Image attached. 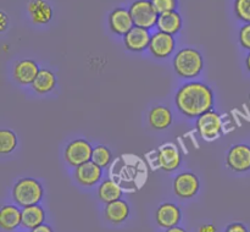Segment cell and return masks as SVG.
Masks as SVG:
<instances>
[{
    "instance_id": "7402d4cb",
    "label": "cell",
    "mask_w": 250,
    "mask_h": 232,
    "mask_svg": "<svg viewBox=\"0 0 250 232\" xmlns=\"http://www.w3.org/2000/svg\"><path fill=\"white\" fill-rule=\"evenodd\" d=\"M56 85V76L49 68H41L36 80L32 83V87L39 94H45L51 92Z\"/></svg>"
},
{
    "instance_id": "5bb4252c",
    "label": "cell",
    "mask_w": 250,
    "mask_h": 232,
    "mask_svg": "<svg viewBox=\"0 0 250 232\" xmlns=\"http://www.w3.org/2000/svg\"><path fill=\"white\" fill-rule=\"evenodd\" d=\"M39 66L32 59L20 60L14 67V78L20 84H32L39 72Z\"/></svg>"
},
{
    "instance_id": "7a4b0ae2",
    "label": "cell",
    "mask_w": 250,
    "mask_h": 232,
    "mask_svg": "<svg viewBox=\"0 0 250 232\" xmlns=\"http://www.w3.org/2000/svg\"><path fill=\"white\" fill-rule=\"evenodd\" d=\"M204 67L203 56L197 49L183 48L173 59L175 72L182 78H195Z\"/></svg>"
},
{
    "instance_id": "d6a6232c",
    "label": "cell",
    "mask_w": 250,
    "mask_h": 232,
    "mask_svg": "<svg viewBox=\"0 0 250 232\" xmlns=\"http://www.w3.org/2000/svg\"><path fill=\"white\" fill-rule=\"evenodd\" d=\"M166 232H186V230H183L182 227L173 226L171 229H166Z\"/></svg>"
},
{
    "instance_id": "2e32d148",
    "label": "cell",
    "mask_w": 250,
    "mask_h": 232,
    "mask_svg": "<svg viewBox=\"0 0 250 232\" xmlns=\"http://www.w3.org/2000/svg\"><path fill=\"white\" fill-rule=\"evenodd\" d=\"M27 11L32 22L37 24H46L53 19V9L45 0H31L27 5Z\"/></svg>"
},
{
    "instance_id": "ba28073f",
    "label": "cell",
    "mask_w": 250,
    "mask_h": 232,
    "mask_svg": "<svg viewBox=\"0 0 250 232\" xmlns=\"http://www.w3.org/2000/svg\"><path fill=\"white\" fill-rule=\"evenodd\" d=\"M226 164L236 172H246L250 170V147L247 144H237L232 147L227 153Z\"/></svg>"
},
{
    "instance_id": "d4e9b609",
    "label": "cell",
    "mask_w": 250,
    "mask_h": 232,
    "mask_svg": "<svg viewBox=\"0 0 250 232\" xmlns=\"http://www.w3.org/2000/svg\"><path fill=\"white\" fill-rule=\"evenodd\" d=\"M112 160V154L110 149L105 146H97L93 148L92 161H94L100 168H106Z\"/></svg>"
},
{
    "instance_id": "52a82bcc",
    "label": "cell",
    "mask_w": 250,
    "mask_h": 232,
    "mask_svg": "<svg viewBox=\"0 0 250 232\" xmlns=\"http://www.w3.org/2000/svg\"><path fill=\"white\" fill-rule=\"evenodd\" d=\"M176 46V41L172 34L158 31L151 34L149 50L156 59H166L173 53Z\"/></svg>"
},
{
    "instance_id": "f546056e",
    "label": "cell",
    "mask_w": 250,
    "mask_h": 232,
    "mask_svg": "<svg viewBox=\"0 0 250 232\" xmlns=\"http://www.w3.org/2000/svg\"><path fill=\"white\" fill-rule=\"evenodd\" d=\"M7 23H9V17L4 11H0V31L4 32L7 28Z\"/></svg>"
},
{
    "instance_id": "e0dca14e",
    "label": "cell",
    "mask_w": 250,
    "mask_h": 232,
    "mask_svg": "<svg viewBox=\"0 0 250 232\" xmlns=\"http://www.w3.org/2000/svg\"><path fill=\"white\" fill-rule=\"evenodd\" d=\"M182 16L180 15L178 11H168V12H164V14L159 15V20H158V31L165 32L167 34H177L178 32L181 31L182 28Z\"/></svg>"
},
{
    "instance_id": "9a60e30c",
    "label": "cell",
    "mask_w": 250,
    "mask_h": 232,
    "mask_svg": "<svg viewBox=\"0 0 250 232\" xmlns=\"http://www.w3.org/2000/svg\"><path fill=\"white\" fill-rule=\"evenodd\" d=\"M156 222L159 226L164 229H171L173 226H177L181 220V210L177 205L172 203H165L161 204L156 210Z\"/></svg>"
},
{
    "instance_id": "44dd1931",
    "label": "cell",
    "mask_w": 250,
    "mask_h": 232,
    "mask_svg": "<svg viewBox=\"0 0 250 232\" xmlns=\"http://www.w3.org/2000/svg\"><path fill=\"white\" fill-rule=\"evenodd\" d=\"M129 215V207L125 200L119 199L107 203L105 208V216L112 224H121Z\"/></svg>"
},
{
    "instance_id": "7c38bea8",
    "label": "cell",
    "mask_w": 250,
    "mask_h": 232,
    "mask_svg": "<svg viewBox=\"0 0 250 232\" xmlns=\"http://www.w3.org/2000/svg\"><path fill=\"white\" fill-rule=\"evenodd\" d=\"M181 161H182V156L175 144H163L159 148L158 164L160 169H163L166 172H171L180 168Z\"/></svg>"
},
{
    "instance_id": "ac0fdd59",
    "label": "cell",
    "mask_w": 250,
    "mask_h": 232,
    "mask_svg": "<svg viewBox=\"0 0 250 232\" xmlns=\"http://www.w3.org/2000/svg\"><path fill=\"white\" fill-rule=\"evenodd\" d=\"M148 121L153 128L165 129L172 124V112L167 106L159 105L149 111Z\"/></svg>"
},
{
    "instance_id": "8992f818",
    "label": "cell",
    "mask_w": 250,
    "mask_h": 232,
    "mask_svg": "<svg viewBox=\"0 0 250 232\" xmlns=\"http://www.w3.org/2000/svg\"><path fill=\"white\" fill-rule=\"evenodd\" d=\"M93 147L89 142L84 139H75L71 143L67 144L65 149V159L71 166L82 165L87 161L92 160Z\"/></svg>"
},
{
    "instance_id": "d6986e66",
    "label": "cell",
    "mask_w": 250,
    "mask_h": 232,
    "mask_svg": "<svg viewBox=\"0 0 250 232\" xmlns=\"http://www.w3.org/2000/svg\"><path fill=\"white\" fill-rule=\"evenodd\" d=\"M22 225V211L15 205H4L0 209V226L6 231H12Z\"/></svg>"
},
{
    "instance_id": "83f0119b",
    "label": "cell",
    "mask_w": 250,
    "mask_h": 232,
    "mask_svg": "<svg viewBox=\"0 0 250 232\" xmlns=\"http://www.w3.org/2000/svg\"><path fill=\"white\" fill-rule=\"evenodd\" d=\"M239 43L250 51V23H244L239 29Z\"/></svg>"
},
{
    "instance_id": "cb8c5ba5",
    "label": "cell",
    "mask_w": 250,
    "mask_h": 232,
    "mask_svg": "<svg viewBox=\"0 0 250 232\" xmlns=\"http://www.w3.org/2000/svg\"><path fill=\"white\" fill-rule=\"evenodd\" d=\"M17 147V137L12 131L2 128L0 131V153L9 154Z\"/></svg>"
},
{
    "instance_id": "277c9868",
    "label": "cell",
    "mask_w": 250,
    "mask_h": 232,
    "mask_svg": "<svg viewBox=\"0 0 250 232\" xmlns=\"http://www.w3.org/2000/svg\"><path fill=\"white\" fill-rule=\"evenodd\" d=\"M131 16L133 19L134 26L146 29L156 27L159 20V12L154 7L150 0H134L128 7Z\"/></svg>"
},
{
    "instance_id": "5b68a950",
    "label": "cell",
    "mask_w": 250,
    "mask_h": 232,
    "mask_svg": "<svg viewBox=\"0 0 250 232\" xmlns=\"http://www.w3.org/2000/svg\"><path fill=\"white\" fill-rule=\"evenodd\" d=\"M195 128L198 133L205 141H214L222 132V120L220 114L214 110L205 112L197 117Z\"/></svg>"
},
{
    "instance_id": "9c48e42d",
    "label": "cell",
    "mask_w": 250,
    "mask_h": 232,
    "mask_svg": "<svg viewBox=\"0 0 250 232\" xmlns=\"http://www.w3.org/2000/svg\"><path fill=\"white\" fill-rule=\"evenodd\" d=\"M107 22L112 33L117 36H125L134 27L131 12L125 7H116L112 10L107 17Z\"/></svg>"
},
{
    "instance_id": "3957f363",
    "label": "cell",
    "mask_w": 250,
    "mask_h": 232,
    "mask_svg": "<svg viewBox=\"0 0 250 232\" xmlns=\"http://www.w3.org/2000/svg\"><path fill=\"white\" fill-rule=\"evenodd\" d=\"M43 193L41 182L31 177L21 178L12 188V198L22 208L38 204L43 198Z\"/></svg>"
},
{
    "instance_id": "6da1fadb",
    "label": "cell",
    "mask_w": 250,
    "mask_h": 232,
    "mask_svg": "<svg viewBox=\"0 0 250 232\" xmlns=\"http://www.w3.org/2000/svg\"><path fill=\"white\" fill-rule=\"evenodd\" d=\"M214 92L202 82H188L177 90L175 103L177 109L189 119H195L214 107Z\"/></svg>"
},
{
    "instance_id": "f1b7e54d",
    "label": "cell",
    "mask_w": 250,
    "mask_h": 232,
    "mask_svg": "<svg viewBox=\"0 0 250 232\" xmlns=\"http://www.w3.org/2000/svg\"><path fill=\"white\" fill-rule=\"evenodd\" d=\"M225 232H248L246 225L241 224V222H233V224L229 225Z\"/></svg>"
},
{
    "instance_id": "836d02e7",
    "label": "cell",
    "mask_w": 250,
    "mask_h": 232,
    "mask_svg": "<svg viewBox=\"0 0 250 232\" xmlns=\"http://www.w3.org/2000/svg\"><path fill=\"white\" fill-rule=\"evenodd\" d=\"M246 65H247V68H248V71L250 72V53L248 54V56H247L246 59Z\"/></svg>"
},
{
    "instance_id": "4316f807",
    "label": "cell",
    "mask_w": 250,
    "mask_h": 232,
    "mask_svg": "<svg viewBox=\"0 0 250 232\" xmlns=\"http://www.w3.org/2000/svg\"><path fill=\"white\" fill-rule=\"evenodd\" d=\"M150 1L153 2L154 7H155L159 14L175 11L178 5L177 0H150Z\"/></svg>"
},
{
    "instance_id": "4fadbf2b",
    "label": "cell",
    "mask_w": 250,
    "mask_h": 232,
    "mask_svg": "<svg viewBox=\"0 0 250 232\" xmlns=\"http://www.w3.org/2000/svg\"><path fill=\"white\" fill-rule=\"evenodd\" d=\"M102 175L103 168H100L92 160L77 166L75 172L76 180L78 181V183H81L82 186H87V187L97 185L102 178Z\"/></svg>"
},
{
    "instance_id": "30bf717a",
    "label": "cell",
    "mask_w": 250,
    "mask_h": 232,
    "mask_svg": "<svg viewBox=\"0 0 250 232\" xmlns=\"http://www.w3.org/2000/svg\"><path fill=\"white\" fill-rule=\"evenodd\" d=\"M200 182L193 172H182L173 181V190L180 198H192L198 193Z\"/></svg>"
},
{
    "instance_id": "ffe728a7",
    "label": "cell",
    "mask_w": 250,
    "mask_h": 232,
    "mask_svg": "<svg viewBox=\"0 0 250 232\" xmlns=\"http://www.w3.org/2000/svg\"><path fill=\"white\" fill-rule=\"evenodd\" d=\"M22 211V226L26 229L33 230L42 225L45 219V212L43 208L38 204L24 207Z\"/></svg>"
},
{
    "instance_id": "603a6c76",
    "label": "cell",
    "mask_w": 250,
    "mask_h": 232,
    "mask_svg": "<svg viewBox=\"0 0 250 232\" xmlns=\"http://www.w3.org/2000/svg\"><path fill=\"white\" fill-rule=\"evenodd\" d=\"M98 195L100 200L104 203H111L115 200L121 199L122 197V188L119 183L112 180H105L104 182L100 183L98 188Z\"/></svg>"
},
{
    "instance_id": "8fae6325",
    "label": "cell",
    "mask_w": 250,
    "mask_h": 232,
    "mask_svg": "<svg viewBox=\"0 0 250 232\" xmlns=\"http://www.w3.org/2000/svg\"><path fill=\"white\" fill-rule=\"evenodd\" d=\"M151 34L149 29L134 26L131 31L124 36V43L129 51H143L149 49Z\"/></svg>"
},
{
    "instance_id": "4dcf8cb0",
    "label": "cell",
    "mask_w": 250,
    "mask_h": 232,
    "mask_svg": "<svg viewBox=\"0 0 250 232\" xmlns=\"http://www.w3.org/2000/svg\"><path fill=\"white\" fill-rule=\"evenodd\" d=\"M31 232H54V231H53V229L49 226V225L42 224V225H39L38 227H36V229L32 230Z\"/></svg>"
},
{
    "instance_id": "484cf974",
    "label": "cell",
    "mask_w": 250,
    "mask_h": 232,
    "mask_svg": "<svg viewBox=\"0 0 250 232\" xmlns=\"http://www.w3.org/2000/svg\"><path fill=\"white\" fill-rule=\"evenodd\" d=\"M233 11L239 21L250 23V0H234Z\"/></svg>"
},
{
    "instance_id": "1f68e13d",
    "label": "cell",
    "mask_w": 250,
    "mask_h": 232,
    "mask_svg": "<svg viewBox=\"0 0 250 232\" xmlns=\"http://www.w3.org/2000/svg\"><path fill=\"white\" fill-rule=\"evenodd\" d=\"M199 232H216V227L211 224L203 225V226L199 229Z\"/></svg>"
}]
</instances>
